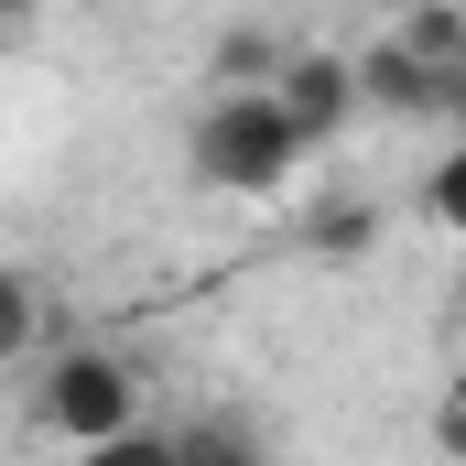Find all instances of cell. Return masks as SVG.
Instances as JSON below:
<instances>
[{
  "instance_id": "1",
  "label": "cell",
  "mask_w": 466,
  "mask_h": 466,
  "mask_svg": "<svg viewBox=\"0 0 466 466\" xmlns=\"http://www.w3.org/2000/svg\"><path fill=\"white\" fill-rule=\"evenodd\" d=\"M304 163H315V152L293 141V119L271 109V87H218L207 109L185 119V174H196L207 196H228V207L282 196Z\"/></svg>"
},
{
  "instance_id": "2",
  "label": "cell",
  "mask_w": 466,
  "mask_h": 466,
  "mask_svg": "<svg viewBox=\"0 0 466 466\" xmlns=\"http://www.w3.org/2000/svg\"><path fill=\"white\" fill-rule=\"evenodd\" d=\"M33 423L55 445H98V434H130L141 423V369L119 348H55L44 390H33Z\"/></svg>"
},
{
  "instance_id": "3",
  "label": "cell",
  "mask_w": 466,
  "mask_h": 466,
  "mask_svg": "<svg viewBox=\"0 0 466 466\" xmlns=\"http://www.w3.org/2000/svg\"><path fill=\"white\" fill-rule=\"evenodd\" d=\"M271 109L293 119L304 152L348 141V119H358V66H348V55H326V44H315V55H282V66H271Z\"/></svg>"
},
{
  "instance_id": "4",
  "label": "cell",
  "mask_w": 466,
  "mask_h": 466,
  "mask_svg": "<svg viewBox=\"0 0 466 466\" xmlns=\"http://www.w3.org/2000/svg\"><path fill=\"white\" fill-rule=\"evenodd\" d=\"M358 66V109H390V119H434V109H466V66H423L401 33L348 55Z\"/></svg>"
},
{
  "instance_id": "5",
  "label": "cell",
  "mask_w": 466,
  "mask_h": 466,
  "mask_svg": "<svg viewBox=\"0 0 466 466\" xmlns=\"http://www.w3.org/2000/svg\"><path fill=\"white\" fill-rule=\"evenodd\" d=\"M174 456L185 466H271V445H260V423H238V412H196V423H174Z\"/></svg>"
},
{
  "instance_id": "6",
  "label": "cell",
  "mask_w": 466,
  "mask_h": 466,
  "mask_svg": "<svg viewBox=\"0 0 466 466\" xmlns=\"http://www.w3.org/2000/svg\"><path fill=\"white\" fill-rule=\"evenodd\" d=\"M304 249H315V260H369V249H380V218H369L358 196H326V207L304 218Z\"/></svg>"
},
{
  "instance_id": "7",
  "label": "cell",
  "mask_w": 466,
  "mask_h": 466,
  "mask_svg": "<svg viewBox=\"0 0 466 466\" xmlns=\"http://www.w3.org/2000/svg\"><path fill=\"white\" fill-rule=\"evenodd\" d=\"M33 348H44V282L0 260V369H11V358H33Z\"/></svg>"
},
{
  "instance_id": "8",
  "label": "cell",
  "mask_w": 466,
  "mask_h": 466,
  "mask_svg": "<svg viewBox=\"0 0 466 466\" xmlns=\"http://www.w3.org/2000/svg\"><path fill=\"white\" fill-rule=\"evenodd\" d=\"M401 44L423 66H466V0H412L401 11Z\"/></svg>"
},
{
  "instance_id": "9",
  "label": "cell",
  "mask_w": 466,
  "mask_h": 466,
  "mask_svg": "<svg viewBox=\"0 0 466 466\" xmlns=\"http://www.w3.org/2000/svg\"><path fill=\"white\" fill-rule=\"evenodd\" d=\"M423 218L445 238H466V141H445V152L423 163Z\"/></svg>"
},
{
  "instance_id": "10",
  "label": "cell",
  "mask_w": 466,
  "mask_h": 466,
  "mask_svg": "<svg viewBox=\"0 0 466 466\" xmlns=\"http://www.w3.org/2000/svg\"><path fill=\"white\" fill-rule=\"evenodd\" d=\"M76 466H185V456H174V423H130V434L76 445Z\"/></svg>"
},
{
  "instance_id": "11",
  "label": "cell",
  "mask_w": 466,
  "mask_h": 466,
  "mask_svg": "<svg viewBox=\"0 0 466 466\" xmlns=\"http://www.w3.org/2000/svg\"><path fill=\"white\" fill-rule=\"evenodd\" d=\"M445 456L466 466V401H456V412H445Z\"/></svg>"
},
{
  "instance_id": "12",
  "label": "cell",
  "mask_w": 466,
  "mask_h": 466,
  "mask_svg": "<svg viewBox=\"0 0 466 466\" xmlns=\"http://www.w3.org/2000/svg\"><path fill=\"white\" fill-rule=\"evenodd\" d=\"M98 11H119V0H98Z\"/></svg>"
},
{
  "instance_id": "13",
  "label": "cell",
  "mask_w": 466,
  "mask_h": 466,
  "mask_svg": "<svg viewBox=\"0 0 466 466\" xmlns=\"http://www.w3.org/2000/svg\"><path fill=\"white\" fill-rule=\"evenodd\" d=\"M271 466H282V456H271Z\"/></svg>"
}]
</instances>
